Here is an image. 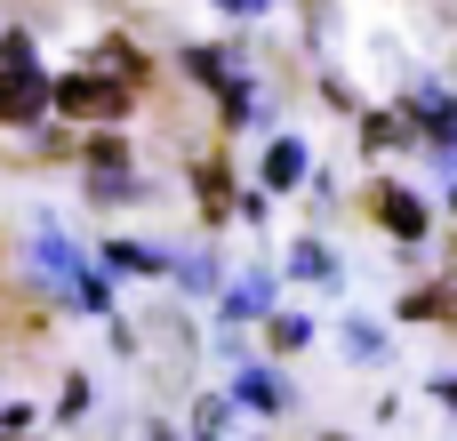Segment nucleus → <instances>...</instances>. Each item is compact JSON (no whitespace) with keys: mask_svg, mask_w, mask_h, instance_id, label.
Returning <instances> with one entry per match:
<instances>
[{"mask_svg":"<svg viewBox=\"0 0 457 441\" xmlns=\"http://www.w3.org/2000/svg\"><path fill=\"white\" fill-rule=\"evenodd\" d=\"M434 402H442V410H457V378H434Z\"/></svg>","mask_w":457,"mask_h":441,"instance_id":"14","label":"nucleus"},{"mask_svg":"<svg viewBox=\"0 0 457 441\" xmlns=\"http://www.w3.org/2000/svg\"><path fill=\"white\" fill-rule=\"evenodd\" d=\"M193 185H201V209H209V225L241 209V201H233V185H225V161H201V169H193Z\"/></svg>","mask_w":457,"mask_h":441,"instance_id":"9","label":"nucleus"},{"mask_svg":"<svg viewBox=\"0 0 457 441\" xmlns=\"http://www.w3.org/2000/svg\"><path fill=\"white\" fill-rule=\"evenodd\" d=\"M48 88H56V80L32 64V40L8 32V40H0V121H8V129H32V121L48 112Z\"/></svg>","mask_w":457,"mask_h":441,"instance_id":"1","label":"nucleus"},{"mask_svg":"<svg viewBox=\"0 0 457 441\" xmlns=\"http://www.w3.org/2000/svg\"><path fill=\"white\" fill-rule=\"evenodd\" d=\"M48 104H56L64 121H120V112L137 104V88L112 80V72H64V80L48 88Z\"/></svg>","mask_w":457,"mask_h":441,"instance_id":"2","label":"nucleus"},{"mask_svg":"<svg viewBox=\"0 0 457 441\" xmlns=\"http://www.w3.org/2000/svg\"><path fill=\"white\" fill-rule=\"evenodd\" d=\"M241 402H249V410H265V418H281L297 394H289V378H273V370H249V378H241Z\"/></svg>","mask_w":457,"mask_h":441,"instance_id":"7","label":"nucleus"},{"mask_svg":"<svg viewBox=\"0 0 457 441\" xmlns=\"http://www.w3.org/2000/svg\"><path fill=\"white\" fill-rule=\"evenodd\" d=\"M345 354L353 362H386V329L378 321H345Z\"/></svg>","mask_w":457,"mask_h":441,"instance_id":"12","label":"nucleus"},{"mask_svg":"<svg viewBox=\"0 0 457 441\" xmlns=\"http://www.w3.org/2000/svg\"><path fill=\"white\" fill-rule=\"evenodd\" d=\"M361 145L370 153H402V145H418V129L402 112H361Z\"/></svg>","mask_w":457,"mask_h":441,"instance_id":"6","label":"nucleus"},{"mask_svg":"<svg viewBox=\"0 0 457 441\" xmlns=\"http://www.w3.org/2000/svg\"><path fill=\"white\" fill-rule=\"evenodd\" d=\"M402 121L426 137V153H442V161H457V96L450 88H434V80H418L410 96H402Z\"/></svg>","mask_w":457,"mask_h":441,"instance_id":"3","label":"nucleus"},{"mask_svg":"<svg viewBox=\"0 0 457 441\" xmlns=\"http://www.w3.org/2000/svg\"><path fill=\"white\" fill-rule=\"evenodd\" d=\"M80 153H88V161H96V169H112V177H120V161H129V145H120V137H112V129H104V137H88V145H80Z\"/></svg>","mask_w":457,"mask_h":441,"instance_id":"13","label":"nucleus"},{"mask_svg":"<svg viewBox=\"0 0 457 441\" xmlns=\"http://www.w3.org/2000/svg\"><path fill=\"white\" fill-rule=\"evenodd\" d=\"M265 185H273V193L305 185V145H297V137H273V145H265Z\"/></svg>","mask_w":457,"mask_h":441,"instance_id":"5","label":"nucleus"},{"mask_svg":"<svg viewBox=\"0 0 457 441\" xmlns=\"http://www.w3.org/2000/svg\"><path fill=\"white\" fill-rule=\"evenodd\" d=\"M402 321H457V273L442 289H418V297H402Z\"/></svg>","mask_w":457,"mask_h":441,"instance_id":"8","label":"nucleus"},{"mask_svg":"<svg viewBox=\"0 0 457 441\" xmlns=\"http://www.w3.org/2000/svg\"><path fill=\"white\" fill-rule=\"evenodd\" d=\"M370 217H378L394 241H426V225H434V209H426L410 185H378V193H370Z\"/></svg>","mask_w":457,"mask_h":441,"instance_id":"4","label":"nucleus"},{"mask_svg":"<svg viewBox=\"0 0 457 441\" xmlns=\"http://www.w3.org/2000/svg\"><path fill=\"white\" fill-rule=\"evenodd\" d=\"M225 8H233V16H249V8H257V0H225Z\"/></svg>","mask_w":457,"mask_h":441,"instance_id":"15","label":"nucleus"},{"mask_svg":"<svg viewBox=\"0 0 457 441\" xmlns=\"http://www.w3.org/2000/svg\"><path fill=\"white\" fill-rule=\"evenodd\" d=\"M265 337H273V354H305V345H313V321H305V313H273Z\"/></svg>","mask_w":457,"mask_h":441,"instance_id":"11","label":"nucleus"},{"mask_svg":"<svg viewBox=\"0 0 457 441\" xmlns=\"http://www.w3.org/2000/svg\"><path fill=\"white\" fill-rule=\"evenodd\" d=\"M289 273H297V281H337V257H329V241H313V233H305V241L289 249Z\"/></svg>","mask_w":457,"mask_h":441,"instance_id":"10","label":"nucleus"}]
</instances>
